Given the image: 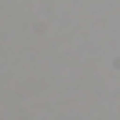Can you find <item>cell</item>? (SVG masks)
Segmentation results:
<instances>
[]
</instances>
